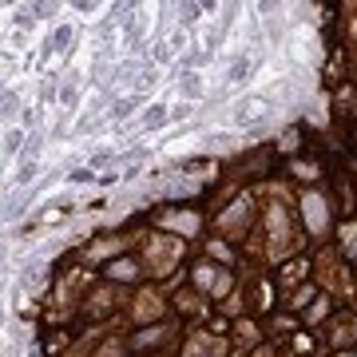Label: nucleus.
Instances as JSON below:
<instances>
[{"label": "nucleus", "mask_w": 357, "mask_h": 357, "mask_svg": "<svg viewBox=\"0 0 357 357\" xmlns=\"http://www.w3.org/2000/svg\"><path fill=\"white\" fill-rule=\"evenodd\" d=\"M262 99H250V103H243V119H258V115H262Z\"/></svg>", "instance_id": "1"}]
</instances>
